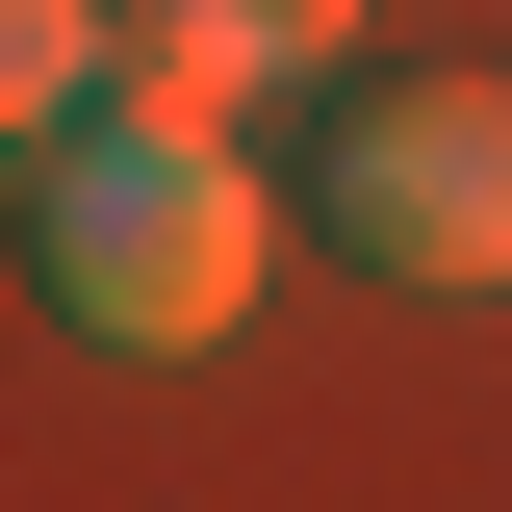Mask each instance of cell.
<instances>
[{
    "label": "cell",
    "instance_id": "6da1fadb",
    "mask_svg": "<svg viewBox=\"0 0 512 512\" xmlns=\"http://www.w3.org/2000/svg\"><path fill=\"white\" fill-rule=\"evenodd\" d=\"M26 282H52L77 359H205V333L256 308V154L103 103L77 154H26Z\"/></svg>",
    "mask_w": 512,
    "mask_h": 512
},
{
    "label": "cell",
    "instance_id": "7a4b0ae2",
    "mask_svg": "<svg viewBox=\"0 0 512 512\" xmlns=\"http://www.w3.org/2000/svg\"><path fill=\"white\" fill-rule=\"evenodd\" d=\"M308 231L359 282H512V77H359L308 128Z\"/></svg>",
    "mask_w": 512,
    "mask_h": 512
},
{
    "label": "cell",
    "instance_id": "3957f363",
    "mask_svg": "<svg viewBox=\"0 0 512 512\" xmlns=\"http://www.w3.org/2000/svg\"><path fill=\"white\" fill-rule=\"evenodd\" d=\"M333 52H359V0H128V26H103V103L231 154V103H256V77H333Z\"/></svg>",
    "mask_w": 512,
    "mask_h": 512
},
{
    "label": "cell",
    "instance_id": "277c9868",
    "mask_svg": "<svg viewBox=\"0 0 512 512\" xmlns=\"http://www.w3.org/2000/svg\"><path fill=\"white\" fill-rule=\"evenodd\" d=\"M103 26H128V0H0V180L103 128Z\"/></svg>",
    "mask_w": 512,
    "mask_h": 512
}]
</instances>
